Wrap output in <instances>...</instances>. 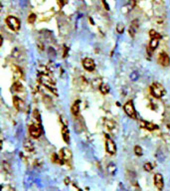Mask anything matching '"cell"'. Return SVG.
<instances>
[{"instance_id":"cell-36","label":"cell","mask_w":170,"mask_h":191,"mask_svg":"<svg viewBox=\"0 0 170 191\" xmlns=\"http://www.w3.org/2000/svg\"><path fill=\"white\" fill-rule=\"evenodd\" d=\"M2 189V186H0V190H1Z\"/></svg>"},{"instance_id":"cell-18","label":"cell","mask_w":170,"mask_h":191,"mask_svg":"<svg viewBox=\"0 0 170 191\" xmlns=\"http://www.w3.org/2000/svg\"><path fill=\"white\" fill-rule=\"evenodd\" d=\"M12 88L16 93H22V92H24V87H23V85L20 83V82H16V83L13 84Z\"/></svg>"},{"instance_id":"cell-35","label":"cell","mask_w":170,"mask_h":191,"mask_svg":"<svg viewBox=\"0 0 170 191\" xmlns=\"http://www.w3.org/2000/svg\"><path fill=\"white\" fill-rule=\"evenodd\" d=\"M1 10H2V4L0 3V11H1Z\"/></svg>"},{"instance_id":"cell-25","label":"cell","mask_w":170,"mask_h":191,"mask_svg":"<svg viewBox=\"0 0 170 191\" xmlns=\"http://www.w3.org/2000/svg\"><path fill=\"white\" fill-rule=\"evenodd\" d=\"M143 167H144V170H145V171H148V172H150L151 170L153 169V166H152L151 163H149V162L145 163V164L143 165Z\"/></svg>"},{"instance_id":"cell-1","label":"cell","mask_w":170,"mask_h":191,"mask_svg":"<svg viewBox=\"0 0 170 191\" xmlns=\"http://www.w3.org/2000/svg\"><path fill=\"white\" fill-rule=\"evenodd\" d=\"M39 82L43 86H45L47 89H49L50 91H52L55 93V89H56V83L52 78L46 74H40L39 75Z\"/></svg>"},{"instance_id":"cell-33","label":"cell","mask_w":170,"mask_h":191,"mask_svg":"<svg viewBox=\"0 0 170 191\" xmlns=\"http://www.w3.org/2000/svg\"><path fill=\"white\" fill-rule=\"evenodd\" d=\"M2 44H3V37L0 35V47L2 46Z\"/></svg>"},{"instance_id":"cell-15","label":"cell","mask_w":170,"mask_h":191,"mask_svg":"<svg viewBox=\"0 0 170 191\" xmlns=\"http://www.w3.org/2000/svg\"><path fill=\"white\" fill-rule=\"evenodd\" d=\"M12 72H13V75L15 76L16 79H22V78H23L22 70L20 69L18 66H16V65H13V66H12Z\"/></svg>"},{"instance_id":"cell-6","label":"cell","mask_w":170,"mask_h":191,"mask_svg":"<svg viewBox=\"0 0 170 191\" xmlns=\"http://www.w3.org/2000/svg\"><path fill=\"white\" fill-rule=\"evenodd\" d=\"M42 129H41V128L39 127L38 125H30L29 127V134L30 135L32 136L33 138H39L41 135H42Z\"/></svg>"},{"instance_id":"cell-14","label":"cell","mask_w":170,"mask_h":191,"mask_svg":"<svg viewBox=\"0 0 170 191\" xmlns=\"http://www.w3.org/2000/svg\"><path fill=\"white\" fill-rule=\"evenodd\" d=\"M158 44H159L158 39H151L150 40V43H149V46L147 48V52L149 53V55H150V54L153 52L156 48L158 47Z\"/></svg>"},{"instance_id":"cell-29","label":"cell","mask_w":170,"mask_h":191,"mask_svg":"<svg viewBox=\"0 0 170 191\" xmlns=\"http://www.w3.org/2000/svg\"><path fill=\"white\" fill-rule=\"evenodd\" d=\"M53 162H57V163H60L61 161H60V158H59V156H58L57 154H55V153H54L53 154Z\"/></svg>"},{"instance_id":"cell-28","label":"cell","mask_w":170,"mask_h":191,"mask_svg":"<svg viewBox=\"0 0 170 191\" xmlns=\"http://www.w3.org/2000/svg\"><path fill=\"white\" fill-rule=\"evenodd\" d=\"M105 127H107L108 129H113V128H114V121H105Z\"/></svg>"},{"instance_id":"cell-10","label":"cell","mask_w":170,"mask_h":191,"mask_svg":"<svg viewBox=\"0 0 170 191\" xmlns=\"http://www.w3.org/2000/svg\"><path fill=\"white\" fill-rule=\"evenodd\" d=\"M83 66L87 71L93 72L96 69V64H95V61L91 58H85L83 61Z\"/></svg>"},{"instance_id":"cell-24","label":"cell","mask_w":170,"mask_h":191,"mask_svg":"<svg viewBox=\"0 0 170 191\" xmlns=\"http://www.w3.org/2000/svg\"><path fill=\"white\" fill-rule=\"evenodd\" d=\"M135 4H136V1L135 0H130V2L127 3V7L128 10H132L135 7Z\"/></svg>"},{"instance_id":"cell-19","label":"cell","mask_w":170,"mask_h":191,"mask_svg":"<svg viewBox=\"0 0 170 191\" xmlns=\"http://www.w3.org/2000/svg\"><path fill=\"white\" fill-rule=\"evenodd\" d=\"M23 146H24V148L26 149L27 151L29 152H32L34 151V146L32 144V142L29 141V139H26V141H24V144H23Z\"/></svg>"},{"instance_id":"cell-16","label":"cell","mask_w":170,"mask_h":191,"mask_svg":"<svg viewBox=\"0 0 170 191\" xmlns=\"http://www.w3.org/2000/svg\"><path fill=\"white\" fill-rule=\"evenodd\" d=\"M62 138L64 139V141L69 144L70 143V132H69V129L67 128V125L63 127V128H62Z\"/></svg>"},{"instance_id":"cell-30","label":"cell","mask_w":170,"mask_h":191,"mask_svg":"<svg viewBox=\"0 0 170 191\" xmlns=\"http://www.w3.org/2000/svg\"><path fill=\"white\" fill-rule=\"evenodd\" d=\"M108 170H110V172H111V173H114V170H115V166H114V164H110V165H108Z\"/></svg>"},{"instance_id":"cell-4","label":"cell","mask_w":170,"mask_h":191,"mask_svg":"<svg viewBox=\"0 0 170 191\" xmlns=\"http://www.w3.org/2000/svg\"><path fill=\"white\" fill-rule=\"evenodd\" d=\"M124 112L125 114H127L128 117L135 119L136 118V112H135V108H134V105L133 103H132V101H128L127 104L124 105Z\"/></svg>"},{"instance_id":"cell-34","label":"cell","mask_w":170,"mask_h":191,"mask_svg":"<svg viewBox=\"0 0 170 191\" xmlns=\"http://www.w3.org/2000/svg\"><path fill=\"white\" fill-rule=\"evenodd\" d=\"M2 145H3V142H2V141H0V149L2 148Z\"/></svg>"},{"instance_id":"cell-32","label":"cell","mask_w":170,"mask_h":191,"mask_svg":"<svg viewBox=\"0 0 170 191\" xmlns=\"http://www.w3.org/2000/svg\"><path fill=\"white\" fill-rule=\"evenodd\" d=\"M103 3H104V6H105V9H107V10H108V9H110V8H108V5L107 4V2H105V0H103Z\"/></svg>"},{"instance_id":"cell-26","label":"cell","mask_w":170,"mask_h":191,"mask_svg":"<svg viewBox=\"0 0 170 191\" xmlns=\"http://www.w3.org/2000/svg\"><path fill=\"white\" fill-rule=\"evenodd\" d=\"M134 152H135V154H136V155L140 156V155H142V148L140 147V146L136 145L134 147Z\"/></svg>"},{"instance_id":"cell-12","label":"cell","mask_w":170,"mask_h":191,"mask_svg":"<svg viewBox=\"0 0 170 191\" xmlns=\"http://www.w3.org/2000/svg\"><path fill=\"white\" fill-rule=\"evenodd\" d=\"M137 29H138V20H133L131 23H130V29H128V32H130V35L131 37H134L135 34L137 32Z\"/></svg>"},{"instance_id":"cell-17","label":"cell","mask_w":170,"mask_h":191,"mask_svg":"<svg viewBox=\"0 0 170 191\" xmlns=\"http://www.w3.org/2000/svg\"><path fill=\"white\" fill-rule=\"evenodd\" d=\"M71 112L74 115H79L80 114V101H76L71 108Z\"/></svg>"},{"instance_id":"cell-11","label":"cell","mask_w":170,"mask_h":191,"mask_svg":"<svg viewBox=\"0 0 170 191\" xmlns=\"http://www.w3.org/2000/svg\"><path fill=\"white\" fill-rule=\"evenodd\" d=\"M13 104H14V107L17 111H19V112H21L23 111V108H24V101L21 100L20 98L18 97H14L13 98Z\"/></svg>"},{"instance_id":"cell-27","label":"cell","mask_w":170,"mask_h":191,"mask_svg":"<svg viewBox=\"0 0 170 191\" xmlns=\"http://www.w3.org/2000/svg\"><path fill=\"white\" fill-rule=\"evenodd\" d=\"M35 20H36V15L34 14V13H31L28 17V22L30 24H33L34 22H35Z\"/></svg>"},{"instance_id":"cell-22","label":"cell","mask_w":170,"mask_h":191,"mask_svg":"<svg viewBox=\"0 0 170 191\" xmlns=\"http://www.w3.org/2000/svg\"><path fill=\"white\" fill-rule=\"evenodd\" d=\"M32 117H33L34 118H35V121H36L37 122H38V124H39V122H41V117H40V114H39V112L37 111V110H35V111L33 112Z\"/></svg>"},{"instance_id":"cell-23","label":"cell","mask_w":170,"mask_h":191,"mask_svg":"<svg viewBox=\"0 0 170 191\" xmlns=\"http://www.w3.org/2000/svg\"><path fill=\"white\" fill-rule=\"evenodd\" d=\"M117 33H120V34L123 33V31H124L123 24H121V23H118L117 24Z\"/></svg>"},{"instance_id":"cell-3","label":"cell","mask_w":170,"mask_h":191,"mask_svg":"<svg viewBox=\"0 0 170 191\" xmlns=\"http://www.w3.org/2000/svg\"><path fill=\"white\" fill-rule=\"evenodd\" d=\"M150 92H151V95L155 98H161L165 93L164 88H163L162 85H160L159 83L152 84V86L150 88Z\"/></svg>"},{"instance_id":"cell-2","label":"cell","mask_w":170,"mask_h":191,"mask_svg":"<svg viewBox=\"0 0 170 191\" xmlns=\"http://www.w3.org/2000/svg\"><path fill=\"white\" fill-rule=\"evenodd\" d=\"M6 24L12 31L17 32L20 29V21L18 18L14 16H9L6 18Z\"/></svg>"},{"instance_id":"cell-13","label":"cell","mask_w":170,"mask_h":191,"mask_svg":"<svg viewBox=\"0 0 170 191\" xmlns=\"http://www.w3.org/2000/svg\"><path fill=\"white\" fill-rule=\"evenodd\" d=\"M140 125H141V128L147 129V131H154V129L158 128V127L156 125L152 124V122H149V121H140Z\"/></svg>"},{"instance_id":"cell-9","label":"cell","mask_w":170,"mask_h":191,"mask_svg":"<svg viewBox=\"0 0 170 191\" xmlns=\"http://www.w3.org/2000/svg\"><path fill=\"white\" fill-rule=\"evenodd\" d=\"M153 181H154V185L156 188H157L159 191H162L163 187H164V180H163V177L160 173H156L154 175Z\"/></svg>"},{"instance_id":"cell-8","label":"cell","mask_w":170,"mask_h":191,"mask_svg":"<svg viewBox=\"0 0 170 191\" xmlns=\"http://www.w3.org/2000/svg\"><path fill=\"white\" fill-rule=\"evenodd\" d=\"M158 63L161 65L162 67H168L170 65V58L167 53L161 52L158 55Z\"/></svg>"},{"instance_id":"cell-21","label":"cell","mask_w":170,"mask_h":191,"mask_svg":"<svg viewBox=\"0 0 170 191\" xmlns=\"http://www.w3.org/2000/svg\"><path fill=\"white\" fill-rule=\"evenodd\" d=\"M149 36H150L151 39H158V40L161 39V35H160V34H159L158 32H156L155 30H153V29L149 31Z\"/></svg>"},{"instance_id":"cell-20","label":"cell","mask_w":170,"mask_h":191,"mask_svg":"<svg viewBox=\"0 0 170 191\" xmlns=\"http://www.w3.org/2000/svg\"><path fill=\"white\" fill-rule=\"evenodd\" d=\"M100 91L103 95H107L108 92H110V87H108V85L103 83V84H101V86H100Z\"/></svg>"},{"instance_id":"cell-5","label":"cell","mask_w":170,"mask_h":191,"mask_svg":"<svg viewBox=\"0 0 170 191\" xmlns=\"http://www.w3.org/2000/svg\"><path fill=\"white\" fill-rule=\"evenodd\" d=\"M105 151H107L108 154L111 155L117 152V145H115L114 141L111 138H107V136L105 138Z\"/></svg>"},{"instance_id":"cell-31","label":"cell","mask_w":170,"mask_h":191,"mask_svg":"<svg viewBox=\"0 0 170 191\" xmlns=\"http://www.w3.org/2000/svg\"><path fill=\"white\" fill-rule=\"evenodd\" d=\"M152 1H153L154 3H156V4H161L163 0H152Z\"/></svg>"},{"instance_id":"cell-7","label":"cell","mask_w":170,"mask_h":191,"mask_svg":"<svg viewBox=\"0 0 170 191\" xmlns=\"http://www.w3.org/2000/svg\"><path fill=\"white\" fill-rule=\"evenodd\" d=\"M72 158V152L68 148H62L60 151V161L61 163H66Z\"/></svg>"}]
</instances>
